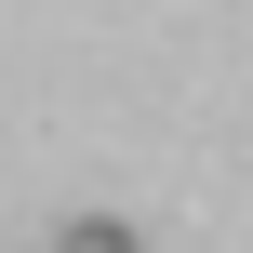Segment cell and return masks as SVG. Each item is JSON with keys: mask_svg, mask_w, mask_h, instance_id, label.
I'll return each instance as SVG.
<instances>
[{"mask_svg": "<svg viewBox=\"0 0 253 253\" xmlns=\"http://www.w3.org/2000/svg\"><path fill=\"white\" fill-rule=\"evenodd\" d=\"M53 253H147V240H133L120 213H67V227H53Z\"/></svg>", "mask_w": 253, "mask_h": 253, "instance_id": "obj_1", "label": "cell"}]
</instances>
